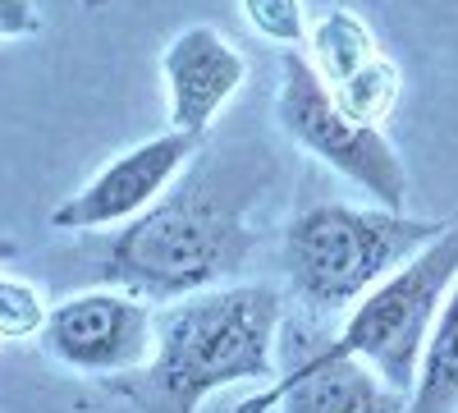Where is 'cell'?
Wrapping results in <instances>:
<instances>
[{"instance_id":"30bf717a","label":"cell","mask_w":458,"mask_h":413,"mask_svg":"<svg viewBox=\"0 0 458 413\" xmlns=\"http://www.w3.org/2000/svg\"><path fill=\"white\" fill-rule=\"evenodd\" d=\"M408 413H458V280L445 294L436 326L427 335L417 386L408 395Z\"/></svg>"},{"instance_id":"52a82bcc","label":"cell","mask_w":458,"mask_h":413,"mask_svg":"<svg viewBox=\"0 0 458 413\" xmlns=\"http://www.w3.org/2000/svg\"><path fill=\"white\" fill-rule=\"evenodd\" d=\"M198 152H202V142L183 138L174 129L147 138V142H133L129 152L106 161L83 189H73L64 202L51 207V230H64V235L120 230V225L157 207Z\"/></svg>"},{"instance_id":"e0dca14e","label":"cell","mask_w":458,"mask_h":413,"mask_svg":"<svg viewBox=\"0 0 458 413\" xmlns=\"http://www.w3.org/2000/svg\"><path fill=\"white\" fill-rule=\"evenodd\" d=\"M133 413H183V409H170V404H133Z\"/></svg>"},{"instance_id":"277c9868","label":"cell","mask_w":458,"mask_h":413,"mask_svg":"<svg viewBox=\"0 0 458 413\" xmlns=\"http://www.w3.org/2000/svg\"><path fill=\"white\" fill-rule=\"evenodd\" d=\"M454 280H458V211L436 244H427L394 276L367 289L344 313L339 335L326 340L321 349H312L302 358V367H326V363L353 358V363H367L399 395H412L427 335L436 326V313L445 304V294L454 289Z\"/></svg>"},{"instance_id":"5b68a950","label":"cell","mask_w":458,"mask_h":413,"mask_svg":"<svg viewBox=\"0 0 458 413\" xmlns=\"http://www.w3.org/2000/svg\"><path fill=\"white\" fill-rule=\"evenodd\" d=\"M276 120L302 152L326 161L335 175L353 179L367 198H376V207L408 211V166L399 147L386 129H367L344 116L302 51H284L280 60Z\"/></svg>"},{"instance_id":"6da1fadb","label":"cell","mask_w":458,"mask_h":413,"mask_svg":"<svg viewBox=\"0 0 458 413\" xmlns=\"http://www.w3.org/2000/svg\"><path fill=\"white\" fill-rule=\"evenodd\" d=\"M261 179L266 170L198 152L157 207L110 235L101 280L147 304H174L216 289L229 271L243 267L257 244L252 198Z\"/></svg>"},{"instance_id":"7a4b0ae2","label":"cell","mask_w":458,"mask_h":413,"mask_svg":"<svg viewBox=\"0 0 458 413\" xmlns=\"http://www.w3.org/2000/svg\"><path fill=\"white\" fill-rule=\"evenodd\" d=\"M284 322V298L271 285H216L202 294L161 304L157 349L133 377L106 382L114 400L170 404L198 413L216 391L239 382L276 377V335Z\"/></svg>"},{"instance_id":"9c48e42d","label":"cell","mask_w":458,"mask_h":413,"mask_svg":"<svg viewBox=\"0 0 458 413\" xmlns=\"http://www.w3.org/2000/svg\"><path fill=\"white\" fill-rule=\"evenodd\" d=\"M234 413H408V395L386 386L367 363H326L289 372L243 400Z\"/></svg>"},{"instance_id":"5bb4252c","label":"cell","mask_w":458,"mask_h":413,"mask_svg":"<svg viewBox=\"0 0 458 413\" xmlns=\"http://www.w3.org/2000/svg\"><path fill=\"white\" fill-rule=\"evenodd\" d=\"M243 5V19L248 28L261 37V42H271L280 51H302L308 47V10H302V0H239Z\"/></svg>"},{"instance_id":"4fadbf2b","label":"cell","mask_w":458,"mask_h":413,"mask_svg":"<svg viewBox=\"0 0 458 413\" xmlns=\"http://www.w3.org/2000/svg\"><path fill=\"white\" fill-rule=\"evenodd\" d=\"M51 298L42 294V285L14 276L0 267V345H28L42 340V331L51 322Z\"/></svg>"},{"instance_id":"3957f363","label":"cell","mask_w":458,"mask_h":413,"mask_svg":"<svg viewBox=\"0 0 458 413\" xmlns=\"http://www.w3.org/2000/svg\"><path fill=\"white\" fill-rule=\"evenodd\" d=\"M454 216H408L390 207L317 202L284 230V276L302 308L349 313L367 289L394 276L427 244L449 230Z\"/></svg>"},{"instance_id":"8992f818","label":"cell","mask_w":458,"mask_h":413,"mask_svg":"<svg viewBox=\"0 0 458 413\" xmlns=\"http://www.w3.org/2000/svg\"><path fill=\"white\" fill-rule=\"evenodd\" d=\"M42 349L51 363L92 382H120L151 363L157 349V313L147 298L129 289H88L69 294L51 308L42 331Z\"/></svg>"},{"instance_id":"ba28073f","label":"cell","mask_w":458,"mask_h":413,"mask_svg":"<svg viewBox=\"0 0 458 413\" xmlns=\"http://www.w3.org/2000/svg\"><path fill=\"white\" fill-rule=\"evenodd\" d=\"M161 79H165L170 129L207 142L211 125L248 83V56L220 28L193 23L174 32V42L161 51Z\"/></svg>"},{"instance_id":"ac0fdd59","label":"cell","mask_w":458,"mask_h":413,"mask_svg":"<svg viewBox=\"0 0 458 413\" xmlns=\"http://www.w3.org/2000/svg\"><path fill=\"white\" fill-rule=\"evenodd\" d=\"M110 0H83V10H106Z\"/></svg>"},{"instance_id":"9a60e30c","label":"cell","mask_w":458,"mask_h":413,"mask_svg":"<svg viewBox=\"0 0 458 413\" xmlns=\"http://www.w3.org/2000/svg\"><path fill=\"white\" fill-rule=\"evenodd\" d=\"M42 32V10L37 0H0V42H19V37Z\"/></svg>"},{"instance_id":"8fae6325","label":"cell","mask_w":458,"mask_h":413,"mask_svg":"<svg viewBox=\"0 0 458 413\" xmlns=\"http://www.w3.org/2000/svg\"><path fill=\"white\" fill-rule=\"evenodd\" d=\"M302 56L312 60L317 79H321L326 88H339L344 79H353L367 60H376L380 47H376L371 23H367L362 14H353V10L339 5V10H326V14L312 23Z\"/></svg>"},{"instance_id":"7c38bea8","label":"cell","mask_w":458,"mask_h":413,"mask_svg":"<svg viewBox=\"0 0 458 413\" xmlns=\"http://www.w3.org/2000/svg\"><path fill=\"white\" fill-rule=\"evenodd\" d=\"M330 101L349 116L353 125H367V129H386V120L394 116V106L403 97V69L380 51L376 60H367L353 79H344L339 88H326Z\"/></svg>"},{"instance_id":"2e32d148","label":"cell","mask_w":458,"mask_h":413,"mask_svg":"<svg viewBox=\"0 0 458 413\" xmlns=\"http://www.w3.org/2000/svg\"><path fill=\"white\" fill-rule=\"evenodd\" d=\"M14 253H19V244H14L10 235H0V267H5V262H10Z\"/></svg>"}]
</instances>
